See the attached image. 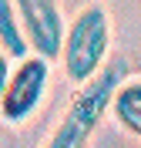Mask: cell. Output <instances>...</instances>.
I'll list each match as a JSON object with an SVG mask.
<instances>
[{
    "instance_id": "2",
    "label": "cell",
    "mask_w": 141,
    "mask_h": 148,
    "mask_svg": "<svg viewBox=\"0 0 141 148\" xmlns=\"http://www.w3.org/2000/svg\"><path fill=\"white\" fill-rule=\"evenodd\" d=\"M108 47H111V17L104 3H84L64 30L61 64L67 81L81 88L108 67Z\"/></svg>"
},
{
    "instance_id": "1",
    "label": "cell",
    "mask_w": 141,
    "mask_h": 148,
    "mask_svg": "<svg viewBox=\"0 0 141 148\" xmlns=\"http://www.w3.org/2000/svg\"><path fill=\"white\" fill-rule=\"evenodd\" d=\"M121 81H124V64L111 61L97 77L81 84L67 104L64 118L54 125V131L47 135L40 148H91V138L97 125L104 121V114L111 111V98L121 88Z\"/></svg>"
},
{
    "instance_id": "5",
    "label": "cell",
    "mask_w": 141,
    "mask_h": 148,
    "mask_svg": "<svg viewBox=\"0 0 141 148\" xmlns=\"http://www.w3.org/2000/svg\"><path fill=\"white\" fill-rule=\"evenodd\" d=\"M111 114L128 135L141 138V77H124L111 98Z\"/></svg>"
},
{
    "instance_id": "7",
    "label": "cell",
    "mask_w": 141,
    "mask_h": 148,
    "mask_svg": "<svg viewBox=\"0 0 141 148\" xmlns=\"http://www.w3.org/2000/svg\"><path fill=\"white\" fill-rule=\"evenodd\" d=\"M10 61H14V57L7 54V47L0 44V94H3V88H7V81H10V71H14Z\"/></svg>"
},
{
    "instance_id": "4",
    "label": "cell",
    "mask_w": 141,
    "mask_h": 148,
    "mask_svg": "<svg viewBox=\"0 0 141 148\" xmlns=\"http://www.w3.org/2000/svg\"><path fill=\"white\" fill-rule=\"evenodd\" d=\"M17 17L24 24L30 54H40L47 61L61 57L64 47V14H61V0H14Z\"/></svg>"
},
{
    "instance_id": "6",
    "label": "cell",
    "mask_w": 141,
    "mask_h": 148,
    "mask_svg": "<svg viewBox=\"0 0 141 148\" xmlns=\"http://www.w3.org/2000/svg\"><path fill=\"white\" fill-rule=\"evenodd\" d=\"M0 44L7 47V54L14 61L30 54V44H27V34H24V24L17 17L14 0H0Z\"/></svg>"
},
{
    "instance_id": "3",
    "label": "cell",
    "mask_w": 141,
    "mask_h": 148,
    "mask_svg": "<svg viewBox=\"0 0 141 148\" xmlns=\"http://www.w3.org/2000/svg\"><path fill=\"white\" fill-rule=\"evenodd\" d=\"M50 81V61L40 54L20 57L17 67L10 71V81L0 94V118L7 125H24V121L40 108Z\"/></svg>"
}]
</instances>
